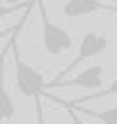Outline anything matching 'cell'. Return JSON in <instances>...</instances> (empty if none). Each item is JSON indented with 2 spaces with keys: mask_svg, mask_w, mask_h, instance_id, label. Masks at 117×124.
Instances as JSON below:
<instances>
[{
  "mask_svg": "<svg viewBox=\"0 0 117 124\" xmlns=\"http://www.w3.org/2000/svg\"><path fill=\"white\" fill-rule=\"evenodd\" d=\"M64 16L67 18H78V16H90V14H115L117 16V7L115 5H106L101 0H67L64 2Z\"/></svg>",
  "mask_w": 117,
  "mask_h": 124,
  "instance_id": "cell-5",
  "label": "cell"
},
{
  "mask_svg": "<svg viewBox=\"0 0 117 124\" xmlns=\"http://www.w3.org/2000/svg\"><path fill=\"white\" fill-rule=\"evenodd\" d=\"M106 69L101 64H92L87 69H83L80 74H76L73 78H64V80H53V83H46V92L55 87H83V90H101V83H103Z\"/></svg>",
  "mask_w": 117,
  "mask_h": 124,
  "instance_id": "cell-4",
  "label": "cell"
},
{
  "mask_svg": "<svg viewBox=\"0 0 117 124\" xmlns=\"http://www.w3.org/2000/svg\"><path fill=\"white\" fill-rule=\"evenodd\" d=\"M51 99H53L55 103H60V106H62L64 110H67V115H69V120H71V124H85V122L80 120V115H78V110H76L73 106H69V103L64 101V99H58V97H51Z\"/></svg>",
  "mask_w": 117,
  "mask_h": 124,
  "instance_id": "cell-10",
  "label": "cell"
},
{
  "mask_svg": "<svg viewBox=\"0 0 117 124\" xmlns=\"http://www.w3.org/2000/svg\"><path fill=\"white\" fill-rule=\"evenodd\" d=\"M106 48H108V37H106V35H99V32H94V30L85 32V35H83V39H80V46H78V55L73 58V62L67 67V69L60 71V76H58L55 80H64V78H67V74H71V71L76 69L80 62L101 55Z\"/></svg>",
  "mask_w": 117,
  "mask_h": 124,
  "instance_id": "cell-3",
  "label": "cell"
},
{
  "mask_svg": "<svg viewBox=\"0 0 117 124\" xmlns=\"http://www.w3.org/2000/svg\"><path fill=\"white\" fill-rule=\"evenodd\" d=\"M7 5H16V2H21V0H5Z\"/></svg>",
  "mask_w": 117,
  "mask_h": 124,
  "instance_id": "cell-13",
  "label": "cell"
},
{
  "mask_svg": "<svg viewBox=\"0 0 117 124\" xmlns=\"http://www.w3.org/2000/svg\"><path fill=\"white\" fill-rule=\"evenodd\" d=\"M12 53V46H5V51L0 53V124H7L14 120L16 115V106H14V99L9 97L7 87H5V62H7V55Z\"/></svg>",
  "mask_w": 117,
  "mask_h": 124,
  "instance_id": "cell-6",
  "label": "cell"
},
{
  "mask_svg": "<svg viewBox=\"0 0 117 124\" xmlns=\"http://www.w3.org/2000/svg\"><path fill=\"white\" fill-rule=\"evenodd\" d=\"M117 94V76H115V80L108 85V87H103V90H94V92H90V94H85V97H76V99H71V106H83V103H87V101H96V99H106V97H115Z\"/></svg>",
  "mask_w": 117,
  "mask_h": 124,
  "instance_id": "cell-7",
  "label": "cell"
},
{
  "mask_svg": "<svg viewBox=\"0 0 117 124\" xmlns=\"http://www.w3.org/2000/svg\"><path fill=\"white\" fill-rule=\"evenodd\" d=\"M69 103V101H67ZM71 106V103H69ZM76 110H80L83 115H90V117H96L101 124H117V106L113 108H106V110H90V108H83V106H73Z\"/></svg>",
  "mask_w": 117,
  "mask_h": 124,
  "instance_id": "cell-8",
  "label": "cell"
},
{
  "mask_svg": "<svg viewBox=\"0 0 117 124\" xmlns=\"http://www.w3.org/2000/svg\"><path fill=\"white\" fill-rule=\"evenodd\" d=\"M16 35L18 32H14L12 37H9V46H12V60H14V80H16V87L18 92L23 94V97H41V92L46 90V80L44 76L39 74V71L35 69L32 64H28L25 60L21 58V53H18V46H16Z\"/></svg>",
  "mask_w": 117,
  "mask_h": 124,
  "instance_id": "cell-1",
  "label": "cell"
},
{
  "mask_svg": "<svg viewBox=\"0 0 117 124\" xmlns=\"http://www.w3.org/2000/svg\"><path fill=\"white\" fill-rule=\"evenodd\" d=\"M32 5H37V0H23V2H16V5H0V21H2L5 16L16 14V12H25Z\"/></svg>",
  "mask_w": 117,
  "mask_h": 124,
  "instance_id": "cell-9",
  "label": "cell"
},
{
  "mask_svg": "<svg viewBox=\"0 0 117 124\" xmlns=\"http://www.w3.org/2000/svg\"><path fill=\"white\" fill-rule=\"evenodd\" d=\"M28 16H30V9H25V12H23V16H21V21H18L16 25H12V28H5V30H0V39H5V37H12L14 32H21V28L25 25V21H28Z\"/></svg>",
  "mask_w": 117,
  "mask_h": 124,
  "instance_id": "cell-11",
  "label": "cell"
},
{
  "mask_svg": "<svg viewBox=\"0 0 117 124\" xmlns=\"http://www.w3.org/2000/svg\"><path fill=\"white\" fill-rule=\"evenodd\" d=\"M35 110H37V124H48L44 115V106H41V97H35Z\"/></svg>",
  "mask_w": 117,
  "mask_h": 124,
  "instance_id": "cell-12",
  "label": "cell"
},
{
  "mask_svg": "<svg viewBox=\"0 0 117 124\" xmlns=\"http://www.w3.org/2000/svg\"><path fill=\"white\" fill-rule=\"evenodd\" d=\"M37 7H39V16H41V44H44V51L51 58H58V55H62L64 51H69L73 46V37L62 25L51 21L44 0H37Z\"/></svg>",
  "mask_w": 117,
  "mask_h": 124,
  "instance_id": "cell-2",
  "label": "cell"
}]
</instances>
